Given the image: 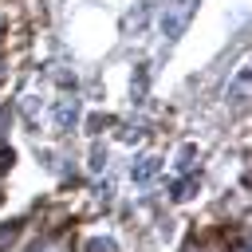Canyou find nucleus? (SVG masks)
Wrapping results in <instances>:
<instances>
[{"instance_id":"nucleus-6","label":"nucleus","mask_w":252,"mask_h":252,"mask_svg":"<svg viewBox=\"0 0 252 252\" xmlns=\"http://www.w3.org/2000/svg\"><path fill=\"white\" fill-rule=\"evenodd\" d=\"M106 122H110V118H98V114H94V118H91V122H87V126H91V130H94V134H98V130H102V126H106Z\"/></svg>"},{"instance_id":"nucleus-4","label":"nucleus","mask_w":252,"mask_h":252,"mask_svg":"<svg viewBox=\"0 0 252 252\" xmlns=\"http://www.w3.org/2000/svg\"><path fill=\"white\" fill-rule=\"evenodd\" d=\"M154 169H158V158H146V161H142V165L134 169V181H146V177H150Z\"/></svg>"},{"instance_id":"nucleus-7","label":"nucleus","mask_w":252,"mask_h":252,"mask_svg":"<svg viewBox=\"0 0 252 252\" xmlns=\"http://www.w3.org/2000/svg\"><path fill=\"white\" fill-rule=\"evenodd\" d=\"M8 161H12V154H8V150H0V169H8Z\"/></svg>"},{"instance_id":"nucleus-5","label":"nucleus","mask_w":252,"mask_h":252,"mask_svg":"<svg viewBox=\"0 0 252 252\" xmlns=\"http://www.w3.org/2000/svg\"><path fill=\"white\" fill-rule=\"evenodd\" d=\"M87 252H114V244H110V240H91Z\"/></svg>"},{"instance_id":"nucleus-3","label":"nucleus","mask_w":252,"mask_h":252,"mask_svg":"<svg viewBox=\"0 0 252 252\" xmlns=\"http://www.w3.org/2000/svg\"><path fill=\"white\" fill-rule=\"evenodd\" d=\"M193 189H197V181H193V177L177 181V185H173V201H189V197H193Z\"/></svg>"},{"instance_id":"nucleus-1","label":"nucleus","mask_w":252,"mask_h":252,"mask_svg":"<svg viewBox=\"0 0 252 252\" xmlns=\"http://www.w3.org/2000/svg\"><path fill=\"white\" fill-rule=\"evenodd\" d=\"M189 12H193V0H177L165 16H161V35L165 39H173L181 28H185V20H189Z\"/></svg>"},{"instance_id":"nucleus-2","label":"nucleus","mask_w":252,"mask_h":252,"mask_svg":"<svg viewBox=\"0 0 252 252\" xmlns=\"http://www.w3.org/2000/svg\"><path fill=\"white\" fill-rule=\"evenodd\" d=\"M75 118H79V98H59L55 102V126L59 130H71Z\"/></svg>"}]
</instances>
